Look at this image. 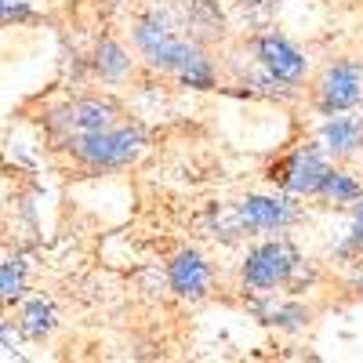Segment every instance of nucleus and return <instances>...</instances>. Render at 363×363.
<instances>
[{"label":"nucleus","mask_w":363,"mask_h":363,"mask_svg":"<svg viewBox=\"0 0 363 363\" xmlns=\"http://www.w3.org/2000/svg\"><path fill=\"white\" fill-rule=\"evenodd\" d=\"M135 40H138L142 55H145L153 66L174 69V73H182V80H189V84H196V87H207V84H211V69H207V62H203V55H200L193 44L178 40L164 22L145 18V22L135 29Z\"/></svg>","instance_id":"nucleus-1"},{"label":"nucleus","mask_w":363,"mask_h":363,"mask_svg":"<svg viewBox=\"0 0 363 363\" xmlns=\"http://www.w3.org/2000/svg\"><path fill=\"white\" fill-rule=\"evenodd\" d=\"M26 15H29V8L15 4V0H0V18H26Z\"/></svg>","instance_id":"nucleus-15"},{"label":"nucleus","mask_w":363,"mask_h":363,"mask_svg":"<svg viewBox=\"0 0 363 363\" xmlns=\"http://www.w3.org/2000/svg\"><path fill=\"white\" fill-rule=\"evenodd\" d=\"M294 265H298L294 247H287V244H262V247H255V251L247 255L244 280H247L251 287L265 291V287L284 284L291 272H294Z\"/></svg>","instance_id":"nucleus-3"},{"label":"nucleus","mask_w":363,"mask_h":363,"mask_svg":"<svg viewBox=\"0 0 363 363\" xmlns=\"http://www.w3.org/2000/svg\"><path fill=\"white\" fill-rule=\"evenodd\" d=\"M26 284V262L22 258H4L0 262V301H15Z\"/></svg>","instance_id":"nucleus-11"},{"label":"nucleus","mask_w":363,"mask_h":363,"mask_svg":"<svg viewBox=\"0 0 363 363\" xmlns=\"http://www.w3.org/2000/svg\"><path fill=\"white\" fill-rule=\"evenodd\" d=\"M320 142L330 153H352V149L363 145V124L352 116H338V120H330V124H323Z\"/></svg>","instance_id":"nucleus-10"},{"label":"nucleus","mask_w":363,"mask_h":363,"mask_svg":"<svg viewBox=\"0 0 363 363\" xmlns=\"http://www.w3.org/2000/svg\"><path fill=\"white\" fill-rule=\"evenodd\" d=\"M363 95V69L356 62H338L323 77V106L327 109H349Z\"/></svg>","instance_id":"nucleus-4"},{"label":"nucleus","mask_w":363,"mask_h":363,"mask_svg":"<svg viewBox=\"0 0 363 363\" xmlns=\"http://www.w3.org/2000/svg\"><path fill=\"white\" fill-rule=\"evenodd\" d=\"M113 116L116 109L109 102H95V99H84V102H73L69 109H62L55 116L58 128H69L73 135H84V131H102V128H113Z\"/></svg>","instance_id":"nucleus-6"},{"label":"nucleus","mask_w":363,"mask_h":363,"mask_svg":"<svg viewBox=\"0 0 363 363\" xmlns=\"http://www.w3.org/2000/svg\"><path fill=\"white\" fill-rule=\"evenodd\" d=\"M352 247H359L363 244V203H359V211H356V225H352V240H349Z\"/></svg>","instance_id":"nucleus-16"},{"label":"nucleus","mask_w":363,"mask_h":363,"mask_svg":"<svg viewBox=\"0 0 363 363\" xmlns=\"http://www.w3.org/2000/svg\"><path fill=\"white\" fill-rule=\"evenodd\" d=\"M51 327H55V313H51V306H44V301H29V306L22 309V330H26L29 338L48 335Z\"/></svg>","instance_id":"nucleus-12"},{"label":"nucleus","mask_w":363,"mask_h":363,"mask_svg":"<svg viewBox=\"0 0 363 363\" xmlns=\"http://www.w3.org/2000/svg\"><path fill=\"white\" fill-rule=\"evenodd\" d=\"M240 218H244L247 229H284L294 211L284 200H269V196H247L240 203Z\"/></svg>","instance_id":"nucleus-8"},{"label":"nucleus","mask_w":363,"mask_h":363,"mask_svg":"<svg viewBox=\"0 0 363 363\" xmlns=\"http://www.w3.org/2000/svg\"><path fill=\"white\" fill-rule=\"evenodd\" d=\"M320 193H327L335 203H349V200H359L363 193H359V186L349 178V174H342V171H327L323 174V186H320Z\"/></svg>","instance_id":"nucleus-13"},{"label":"nucleus","mask_w":363,"mask_h":363,"mask_svg":"<svg viewBox=\"0 0 363 363\" xmlns=\"http://www.w3.org/2000/svg\"><path fill=\"white\" fill-rule=\"evenodd\" d=\"M0 338H4V330H0Z\"/></svg>","instance_id":"nucleus-17"},{"label":"nucleus","mask_w":363,"mask_h":363,"mask_svg":"<svg viewBox=\"0 0 363 363\" xmlns=\"http://www.w3.org/2000/svg\"><path fill=\"white\" fill-rule=\"evenodd\" d=\"M99 69H102V77H124V73H128V58H124V51L106 40V44L99 48Z\"/></svg>","instance_id":"nucleus-14"},{"label":"nucleus","mask_w":363,"mask_h":363,"mask_svg":"<svg viewBox=\"0 0 363 363\" xmlns=\"http://www.w3.org/2000/svg\"><path fill=\"white\" fill-rule=\"evenodd\" d=\"M171 287L186 298H200L207 291V265L196 251H182L171 262Z\"/></svg>","instance_id":"nucleus-9"},{"label":"nucleus","mask_w":363,"mask_h":363,"mask_svg":"<svg viewBox=\"0 0 363 363\" xmlns=\"http://www.w3.org/2000/svg\"><path fill=\"white\" fill-rule=\"evenodd\" d=\"M330 167L320 160V153H298L291 164H284L280 167V182L291 189V193H320V186H323V174H327Z\"/></svg>","instance_id":"nucleus-7"},{"label":"nucleus","mask_w":363,"mask_h":363,"mask_svg":"<svg viewBox=\"0 0 363 363\" xmlns=\"http://www.w3.org/2000/svg\"><path fill=\"white\" fill-rule=\"evenodd\" d=\"M258 58L265 62V69L277 77V80H301V73H306V58H301V51H294L284 37H262L258 40Z\"/></svg>","instance_id":"nucleus-5"},{"label":"nucleus","mask_w":363,"mask_h":363,"mask_svg":"<svg viewBox=\"0 0 363 363\" xmlns=\"http://www.w3.org/2000/svg\"><path fill=\"white\" fill-rule=\"evenodd\" d=\"M73 153L87 164H95V167H120V164H128L138 157V149H142V135L131 131V128H102V131H84L77 135L73 142Z\"/></svg>","instance_id":"nucleus-2"}]
</instances>
